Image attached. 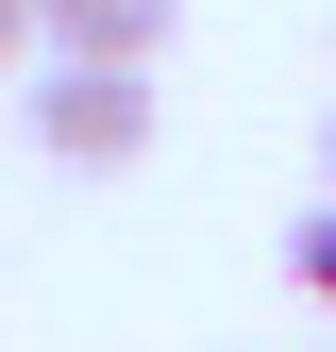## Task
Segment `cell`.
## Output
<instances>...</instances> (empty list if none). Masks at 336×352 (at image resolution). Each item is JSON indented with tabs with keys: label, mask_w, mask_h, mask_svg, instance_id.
Instances as JSON below:
<instances>
[{
	"label": "cell",
	"mask_w": 336,
	"mask_h": 352,
	"mask_svg": "<svg viewBox=\"0 0 336 352\" xmlns=\"http://www.w3.org/2000/svg\"><path fill=\"white\" fill-rule=\"evenodd\" d=\"M34 151H51V168H135V151H151V67H118V51H34Z\"/></svg>",
	"instance_id": "1"
},
{
	"label": "cell",
	"mask_w": 336,
	"mask_h": 352,
	"mask_svg": "<svg viewBox=\"0 0 336 352\" xmlns=\"http://www.w3.org/2000/svg\"><path fill=\"white\" fill-rule=\"evenodd\" d=\"M51 17V51H118V67H151L168 34H185V0H34Z\"/></svg>",
	"instance_id": "2"
},
{
	"label": "cell",
	"mask_w": 336,
	"mask_h": 352,
	"mask_svg": "<svg viewBox=\"0 0 336 352\" xmlns=\"http://www.w3.org/2000/svg\"><path fill=\"white\" fill-rule=\"evenodd\" d=\"M286 269H303V285H319V302H336V201H319V218H303V235H286Z\"/></svg>",
	"instance_id": "3"
},
{
	"label": "cell",
	"mask_w": 336,
	"mask_h": 352,
	"mask_svg": "<svg viewBox=\"0 0 336 352\" xmlns=\"http://www.w3.org/2000/svg\"><path fill=\"white\" fill-rule=\"evenodd\" d=\"M51 51V17H34V0H0V67H34Z\"/></svg>",
	"instance_id": "4"
},
{
	"label": "cell",
	"mask_w": 336,
	"mask_h": 352,
	"mask_svg": "<svg viewBox=\"0 0 336 352\" xmlns=\"http://www.w3.org/2000/svg\"><path fill=\"white\" fill-rule=\"evenodd\" d=\"M319 185H336V118H319Z\"/></svg>",
	"instance_id": "5"
}]
</instances>
